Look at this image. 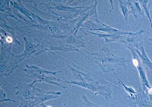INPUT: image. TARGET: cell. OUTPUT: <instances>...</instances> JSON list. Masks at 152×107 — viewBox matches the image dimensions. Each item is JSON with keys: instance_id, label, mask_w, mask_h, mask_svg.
<instances>
[{"instance_id": "obj_1", "label": "cell", "mask_w": 152, "mask_h": 107, "mask_svg": "<svg viewBox=\"0 0 152 107\" xmlns=\"http://www.w3.org/2000/svg\"><path fill=\"white\" fill-rule=\"evenodd\" d=\"M138 47H137V49L135 50L136 53H137L138 55L140 56L141 59L142 60L143 64L152 71V62H151V61L146 55V53L144 50L143 45H141Z\"/></svg>"}, {"instance_id": "obj_2", "label": "cell", "mask_w": 152, "mask_h": 107, "mask_svg": "<svg viewBox=\"0 0 152 107\" xmlns=\"http://www.w3.org/2000/svg\"><path fill=\"white\" fill-rule=\"evenodd\" d=\"M140 4L144 9L145 12L148 16L152 28V23L150 15V8L152 5V1H145V0H140L139 1Z\"/></svg>"}, {"instance_id": "obj_3", "label": "cell", "mask_w": 152, "mask_h": 107, "mask_svg": "<svg viewBox=\"0 0 152 107\" xmlns=\"http://www.w3.org/2000/svg\"><path fill=\"white\" fill-rule=\"evenodd\" d=\"M133 4L132 5V6L133 13L135 15V17H137L138 15H142L144 16L142 9L141 8L140 4L137 1H134Z\"/></svg>"}, {"instance_id": "obj_4", "label": "cell", "mask_w": 152, "mask_h": 107, "mask_svg": "<svg viewBox=\"0 0 152 107\" xmlns=\"http://www.w3.org/2000/svg\"><path fill=\"white\" fill-rule=\"evenodd\" d=\"M121 10H122V13L124 14V16L125 17L126 20L128 21V9L127 7H125L124 5H122L121 2Z\"/></svg>"}, {"instance_id": "obj_5", "label": "cell", "mask_w": 152, "mask_h": 107, "mask_svg": "<svg viewBox=\"0 0 152 107\" xmlns=\"http://www.w3.org/2000/svg\"><path fill=\"white\" fill-rule=\"evenodd\" d=\"M7 40L8 41V42H12V38H10V37H7Z\"/></svg>"}, {"instance_id": "obj_6", "label": "cell", "mask_w": 152, "mask_h": 107, "mask_svg": "<svg viewBox=\"0 0 152 107\" xmlns=\"http://www.w3.org/2000/svg\"><path fill=\"white\" fill-rule=\"evenodd\" d=\"M148 34L150 35V36H151V39H152V32H151V33H148Z\"/></svg>"}]
</instances>
